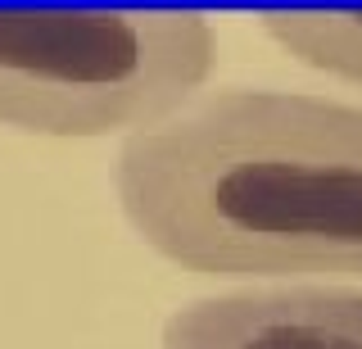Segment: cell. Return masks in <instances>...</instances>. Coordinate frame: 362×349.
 Here are the masks:
<instances>
[{"label":"cell","mask_w":362,"mask_h":349,"mask_svg":"<svg viewBox=\"0 0 362 349\" xmlns=\"http://www.w3.org/2000/svg\"><path fill=\"white\" fill-rule=\"evenodd\" d=\"M218 69L199 9H0V127L95 141L177 118Z\"/></svg>","instance_id":"cell-2"},{"label":"cell","mask_w":362,"mask_h":349,"mask_svg":"<svg viewBox=\"0 0 362 349\" xmlns=\"http://www.w3.org/2000/svg\"><path fill=\"white\" fill-rule=\"evenodd\" d=\"M258 28L299 64L362 86V9H263Z\"/></svg>","instance_id":"cell-4"},{"label":"cell","mask_w":362,"mask_h":349,"mask_svg":"<svg viewBox=\"0 0 362 349\" xmlns=\"http://www.w3.org/2000/svg\"><path fill=\"white\" fill-rule=\"evenodd\" d=\"M122 218L199 277H362V105L231 86L132 132Z\"/></svg>","instance_id":"cell-1"},{"label":"cell","mask_w":362,"mask_h":349,"mask_svg":"<svg viewBox=\"0 0 362 349\" xmlns=\"http://www.w3.org/2000/svg\"><path fill=\"white\" fill-rule=\"evenodd\" d=\"M163 349H362V290L290 281L209 295L163 322Z\"/></svg>","instance_id":"cell-3"}]
</instances>
